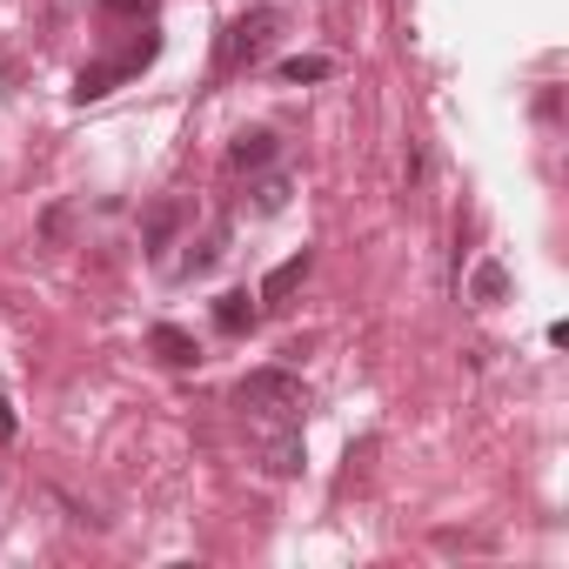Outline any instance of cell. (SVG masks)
<instances>
[{"label": "cell", "instance_id": "cell-6", "mask_svg": "<svg viewBox=\"0 0 569 569\" xmlns=\"http://www.w3.org/2000/svg\"><path fill=\"white\" fill-rule=\"evenodd\" d=\"M254 316H261V302H254L248 289L214 296V329H221V336H248V329H254Z\"/></svg>", "mask_w": 569, "mask_h": 569}, {"label": "cell", "instance_id": "cell-14", "mask_svg": "<svg viewBox=\"0 0 569 569\" xmlns=\"http://www.w3.org/2000/svg\"><path fill=\"white\" fill-rule=\"evenodd\" d=\"M161 0H101V14L108 21H141V14H154Z\"/></svg>", "mask_w": 569, "mask_h": 569}, {"label": "cell", "instance_id": "cell-8", "mask_svg": "<svg viewBox=\"0 0 569 569\" xmlns=\"http://www.w3.org/2000/svg\"><path fill=\"white\" fill-rule=\"evenodd\" d=\"M469 296H476L482 309L509 302V268H502V261H476V274H469Z\"/></svg>", "mask_w": 569, "mask_h": 569}, {"label": "cell", "instance_id": "cell-1", "mask_svg": "<svg viewBox=\"0 0 569 569\" xmlns=\"http://www.w3.org/2000/svg\"><path fill=\"white\" fill-rule=\"evenodd\" d=\"M234 402L248 416H268V422H302L309 416V382L296 369H248L234 382Z\"/></svg>", "mask_w": 569, "mask_h": 569}, {"label": "cell", "instance_id": "cell-13", "mask_svg": "<svg viewBox=\"0 0 569 569\" xmlns=\"http://www.w3.org/2000/svg\"><path fill=\"white\" fill-rule=\"evenodd\" d=\"M221 241H228L221 228H214V234H201V248H194V254L181 261V274H201V268H214V254H221Z\"/></svg>", "mask_w": 569, "mask_h": 569}, {"label": "cell", "instance_id": "cell-10", "mask_svg": "<svg viewBox=\"0 0 569 569\" xmlns=\"http://www.w3.org/2000/svg\"><path fill=\"white\" fill-rule=\"evenodd\" d=\"M274 74L289 81V88H302V81H329V74H336V61H322V54H289Z\"/></svg>", "mask_w": 569, "mask_h": 569}, {"label": "cell", "instance_id": "cell-15", "mask_svg": "<svg viewBox=\"0 0 569 569\" xmlns=\"http://www.w3.org/2000/svg\"><path fill=\"white\" fill-rule=\"evenodd\" d=\"M0 442H14V402L0 396Z\"/></svg>", "mask_w": 569, "mask_h": 569}, {"label": "cell", "instance_id": "cell-3", "mask_svg": "<svg viewBox=\"0 0 569 569\" xmlns=\"http://www.w3.org/2000/svg\"><path fill=\"white\" fill-rule=\"evenodd\" d=\"M274 34H281V8H254V14H241V21L221 34V68H254V61L274 48Z\"/></svg>", "mask_w": 569, "mask_h": 569}, {"label": "cell", "instance_id": "cell-4", "mask_svg": "<svg viewBox=\"0 0 569 569\" xmlns=\"http://www.w3.org/2000/svg\"><path fill=\"white\" fill-rule=\"evenodd\" d=\"M309 268H316V254H309V248H302V254H289V261H281V268L261 281V296H254V302H261V309H289V296L309 281Z\"/></svg>", "mask_w": 569, "mask_h": 569}, {"label": "cell", "instance_id": "cell-2", "mask_svg": "<svg viewBox=\"0 0 569 569\" xmlns=\"http://www.w3.org/2000/svg\"><path fill=\"white\" fill-rule=\"evenodd\" d=\"M154 54H161V34L148 28L141 41H128L121 54H108V61H88L81 74H74V101H101V94H114L121 81H134L141 68H154Z\"/></svg>", "mask_w": 569, "mask_h": 569}, {"label": "cell", "instance_id": "cell-7", "mask_svg": "<svg viewBox=\"0 0 569 569\" xmlns=\"http://www.w3.org/2000/svg\"><path fill=\"white\" fill-rule=\"evenodd\" d=\"M274 161V134L268 128H241L234 148H228V168H268Z\"/></svg>", "mask_w": 569, "mask_h": 569}, {"label": "cell", "instance_id": "cell-5", "mask_svg": "<svg viewBox=\"0 0 569 569\" xmlns=\"http://www.w3.org/2000/svg\"><path fill=\"white\" fill-rule=\"evenodd\" d=\"M148 356L168 362V369H194V362H201V342H194L188 329H174V322H154V329H148Z\"/></svg>", "mask_w": 569, "mask_h": 569}, {"label": "cell", "instance_id": "cell-12", "mask_svg": "<svg viewBox=\"0 0 569 569\" xmlns=\"http://www.w3.org/2000/svg\"><path fill=\"white\" fill-rule=\"evenodd\" d=\"M174 228H181V201H161V208H154V214H148V248H154V254H161V248H168V234H174Z\"/></svg>", "mask_w": 569, "mask_h": 569}, {"label": "cell", "instance_id": "cell-11", "mask_svg": "<svg viewBox=\"0 0 569 569\" xmlns=\"http://www.w3.org/2000/svg\"><path fill=\"white\" fill-rule=\"evenodd\" d=\"M289 208V174H261L254 181V214H281Z\"/></svg>", "mask_w": 569, "mask_h": 569}, {"label": "cell", "instance_id": "cell-9", "mask_svg": "<svg viewBox=\"0 0 569 569\" xmlns=\"http://www.w3.org/2000/svg\"><path fill=\"white\" fill-rule=\"evenodd\" d=\"M309 456H302V436H268V449H261V469L268 476H296Z\"/></svg>", "mask_w": 569, "mask_h": 569}]
</instances>
